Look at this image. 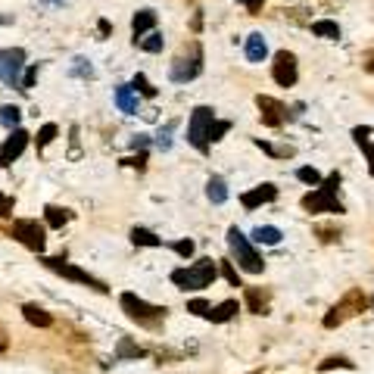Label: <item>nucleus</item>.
<instances>
[{
  "instance_id": "19",
  "label": "nucleus",
  "mask_w": 374,
  "mask_h": 374,
  "mask_svg": "<svg viewBox=\"0 0 374 374\" xmlns=\"http://www.w3.org/2000/svg\"><path fill=\"white\" fill-rule=\"evenodd\" d=\"M237 312H240L237 299H225L222 306H216V309H209V315H206V318H209L212 324H225V322H231V318L237 315Z\"/></svg>"
},
{
  "instance_id": "11",
  "label": "nucleus",
  "mask_w": 374,
  "mask_h": 374,
  "mask_svg": "<svg viewBox=\"0 0 374 374\" xmlns=\"http://www.w3.org/2000/svg\"><path fill=\"white\" fill-rule=\"evenodd\" d=\"M271 75H275V82L280 88H293L297 84V57H293L290 50H278L275 53V63H271Z\"/></svg>"
},
{
  "instance_id": "15",
  "label": "nucleus",
  "mask_w": 374,
  "mask_h": 374,
  "mask_svg": "<svg viewBox=\"0 0 374 374\" xmlns=\"http://www.w3.org/2000/svg\"><path fill=\"white\" fill-rule=\"evenodd\" d=\"M269 299L271 290H259V287H246V309L256 315H269Z\"/></svg>"
},
{
  "instance_id": "21",
  "label": "nucleus",
  "mask_w": 374,
  "mask_h": 374,
  "mask_svg": "<svg viewBox=\"0 0 374 374\" xmlns=\"http://www.w3.org/2000/svg\"><path fill=\"white\" fill-rule=\"evenodd\" d=\"M22 315H25V322L35 324V327H50V324H53L50 312H44L41 306H35V303H25V306H22Z\"/></svg>"
},
{
  "instance_id": "31",
  "label": "nucleus",
  "mask_w": 374,
  "mask_h": 374,
  "mask_svg": "<svg viewBox=\"0 0 374 374\" xmlns=\"http://www.w3.org/2000/svg\"><path fill=\"white\" fill-rule=\"evenodd\" d=\"M222 275H225V280H228L231 287H244V284H240V275H237V269H234L231 259H222Z\"/></svg>"
},
{
  "instance_id": "44",
  "label": "nucleus",
  "mask_w": 374,
  "mask_h": 374,
  "mask_svg": "<svg viewBox=\"0 0 374 374\" xmlns=\"http://www.w3.org/2000/svg\"><path fill=\"white\" fill-rule=\"evenodd\" d=\"M50 3H57V0H50Z\"/></svg>"
},
{
  "instance_id": "33",
  "label": "nucleus",
  "mask_w": 374,
  "mask_h": 374,
  "mask_svg": "<svg viewBox=\"0 0 374 374\" xmlns=\"http://www.w3.org/2000/svg\"><path fill=\"white\" fill-rule=\"evenodd\" d=\"M231 131V122H212V128H209V144H216V140H222V135H228Z\"/></svg>"
},
{
  "instance_id": "1",
  "label": "nucleus",
  "mask_w": 374,
  "mask_h": 374,
  "mask_svg": "<svg viewBox=\"0 0 374 374\" xmlns=\"http://www.w3.org/2000/svg\"><path fill=\"white\" fill-rule=\"evenodd\" d=\"M218 278V262L216 259H200L190 269H175L172 271V284L181 290H206L212 280Z\"/></svg>"
},
{
  "instance_id": "37",
  "label": "nucleus",
  "mask_w": 374,
  "mask_h": 374,
  "mask_svg": "<svg viewBox=\"0 0 374 374\" xmlns=\"http://www.w3.org/2000/svg\"><path fill=\"white\" fill-rule=\"evenodd\" d=\"M172 131H175V122H169L163 131H159V137H156L159 150H169V147H172Z\"/></svg>"
},
{
  "instance_id": "16",
  "label": "nucleus",
  "mask_w": 374,
  "mask_h": 374,
  "mask_svg": "<svg viewBox=\"0 0 374 374\" xmlns=\"http://www.w3.org/2000/svg\"><path fill=\"white\" fill-rule=\"evenodd\" d=\"M352 137H356V144L362 147V153L368 156V172L374 178V144H371V128L368 125H359V128H352Z\"/></svg>"
},
{
  "instance_id": "26",
  "label": "nucleus",
  "mask_w": 374,
  "mask_h": 374,
  "mask_svg": "<svg viewBox=\"0 0 374 374\" xmlns=\"http://www.w3.org/2000/svg\"><path fill=\"white\" fill-rule=\"evenodd\" d=\"M131 240H135V246H165L163 237H156V234L147 228H135L131 231Z\"/></svg>"
},
{
  "instance_id": "17",
  "label": "nucleus",
  "mask_w": 374,
  "mask_h": 374,
  "mask_svg": "<svg viewBox=\"0 0 374 374\" xmlns=\"http://www.w3.org/2000/svg\"><path fill=\"white\" fill-rule=\"evenodd\" d=\"M265 57H269V44H265V38L259 35V31H253V35L246 38V59H250V63H262Z\"/></svg>"
},
{
  "instance_id": "45",
  "label": "nucleus",
  "mask_w": 374,
  "mask_h": 374,
  "mask_svg": "<svg viewBox=\"0 0 374 374\" xmlns=\"http://www.w3.org/2000/svg\"><path fill=\"white\" fill-rule=\"evenodd\" d=\"M240 3H246V0H240Z\"/></svg>"
},
{
  "instance_id": "4",
  "label": "nucleus",
  "mask_w": 374,
  "mask_h": 374,
  "mask_svg": "<svg viewBox=\"0 0 374 374\" xmlns=\"http://www.w3.org/2000/svg\"><path fill=\"white\" fill-rule=\"evenodd\" d=\"M228 250H231V256L237 259V265L244 271H250V275H262V269H265L262 256L253 250L250 237H246L240 228H228Z\"/></svg>"
},
{
  "instance_id": "7",
  "label": "nucleus",
  "mask_w": 374,
  "mask_h": 374,
  "mask_svg": "<svg viewBox=\"0 0 374 374\" xmlns=\"http://www.w3.org/2000/svg\"><path fill=\"white\" fill-rule=\"evenodd\" d=\"M216 122V110L212 106H197L190 116V125H187V140L190 147H197L200 153L209 150V128Z\"/></svg>"
},
{
  "instance_id": "39",
  "label": "nucleus",
  "mask_w": 374,
  "mask_h": 374,
  "mask_svg": "<svg viewBox=\"0 0 374 374\" xmlns=\"http://www.w3.org/2000/svg\"><path fill=\"white\" fill-rule=\"evenodd\" d=\"M13 209H16V200H13V197H3V193H0V216L10 218Z\"/></svg>"
},
{
  "instance_id": "30",
  "label": "nucleus",
  "mask_w": 374,
  "mask_h": 374,
  "mask_svg": "<svg viewBox=\"0 0 374 374\" xmlns=\"http://www.w3.org/2000/svg\"><path fill=\"white\" fill-rule=\"evenodd\" d=\"M331 368H356V362H350V359H343V356H331V359H324L322 365H318V371H331Z\"/></svg>"
},
{
  "instance_id": "14",
  "label": "nucleus",
  "mask_w": 374,
  "mask_h": 374,
  "mask_svg": "<svg viewBox=\"0 0 374 374\" xmlns=\"http://www.w3.org/2000/svg\"><path fill=\"white\" fill-rule=\"evenodd\" d=\"M275 200H278V187L275 184H259L256 190L244 193L240 203H244V209H259L262 203H275Z\"/></svg>"
},
{
  "instance_id": "18",
  "label": "nucleus",
  "mask_w": 374,
  "mask_h": 374,
  "mask_svg": "<svg viewBox=\"0 0 374 374\" xmlns=\"http://www.w3.org/2000/svg\"><path fill=\"white\" fill-rule=\"evenodd\" d=\"M156 25V13L153 10H140V13H135V19H131V31H135V44L140 41V38L147 35V31Z\"/></svg>"
},
{
  "instance_id": "34",
  "label": "nucleus",
  "mask_w": 374,
  "mask_h": 374,
  "mask_svg": "<svg viewBox=\"0 0 374 374\" xmlns=\"http://www.w3.org/2000/svg\"><path fill=\"white\" fill-rule=\"evenodd\" d=\"M169 246L178 253V256H184V259H190L193 250H197V244H193V240H178V244H169Z\"/></svg>"
},
{
  "instance_id": "3",
  "label": "nucleus",
  "mask_w": 374,
  "mask_h": 374,
  "mask_svg": "<svg viewBox=\"0 0 374 374\" xmlns=\"http://www.w3.org/2000/svg\"><path fill=\"white\" fill-rule=\"evenodd\" d=\"M337 187H340V172H334V175H327L322 187L312 193H306L303 197V209L309 212H343V203L337 200Z\"/></svg>"
},
{
  "instance_id": "25",
  "label": "nucleus",
  "mask_w": 374,
  "mask_h": 374,
  "mask_svg": "<svg viewBox=\"0 0 374 374\" xmlns=\"http://www.w3.org/2000/svg\"><path fill=\"white\" fill-rule=\"evenodd\" d=\"M312 35H315V38H327V41H337V38H340V25L331 22V19H318V22H312Z\"/></svg>"
},
{
  "instance_id": "22",
  "label": "nucleus",
  "mask_w": 374,
  "mask_h": 374,
  "mask_svg": "<svg viewBox=\"0 0 374 374\" xmlns=\"http://www.w3.org/2000/svg\"><path fill=\"white\" fill-rule=\"evenodd\" d=\"M206 197H209L216 206H222L225 200H228V184H225V178L212 175V178H209V184H206Z\"/></svg>"
},
{
  "instance_id": "27",
  "label": "nucleus",
  "mask_w": 374,
  "mask_h": 374,
  "mask_svg": "<svg viewBox=\"0 0 374 374\" xmlns=\"http://www.w3.org/2000/svg\"><path fill=\"white\" fill-rule=\"evenodd\" d=\"M19 119H22V110L13 103H6L3 110H0V122L6 125V128H19Z\"/></svg>"
},
{
  "instance_id": "42",
  "label": "nucleus",
  "mask_w": 374,
  "mask_h": 374,
  "mask_svg": "<svg viewBox=\"0 0 374 374\" xmlns=\"http://www.w3.org/2000/svg\"><path fill=\"white\" fill-rule=\"evenodd\" d=\"M122 163H125V165H135V169L144 172V169H147V153H140L137 159H122Z\"/></svg>"
},
{
  "instance_id": "12",
  "label": "nucleus",
  "mask_w": 374,
  "mask_h": 374,
  "mask_svg": "<svg viewBox=\"0 0 374 374\" xmlns=\"http://www.w3.org/2000/svg\"><path fill=\"white\" fill-rule=\"evenodd\" d=\"M256 106H259V119H262V125H269V128H280V125H284L287 106L280 103V100L259 94V97H256Z\"/></svg>"
},
{
  "instance_id": "32",
  "label": "nucleus",
  "mask_w": 374,
  "mask_h": 374,
  "mask_svg": "<svg viewBox=\"0 0 374 374\" xmlns=\"http://www.w3.org/2000/svg\"><path fill=\"white\" fill-rule=\"evenodd\" d=\"M131 88H135L140 97H156V88H153L150 82H147L144 75H135V82H131Z\"/></svg>"
},
{
  "instance_id": "35",
  "label": "nucleus",
  "mask_w": 374,
  "mask_h": 374,
  "mask_svg": "<svg viewBox=\"0 0 374 374\" xmlns=\"http://www.w3.org/2000/svg\"><path fill=\"white\" fill-rule=\"evenodd\" d=\"M147 352L140 346H131V343H122L119 346V359H144Z\"/></svg>"
},
{
  "instance_id": "28",
  "label": "nucleus",
  "mask_w": 374,
  "mask_h": 374,
  "mask_svg": "<svg viewBox=\"0 0 374 374\" xmlns=\"http://www.w3.org/2000/svg\"><path fill=\"white\" fill-rule=\"evenodd\" d=\"M137 44L144 47L147 53H159V50H163V47H165V38L159 35V31H150V35H147V38H140Z\"/></svg>"
},
{
  "instance_id": "8",
  "label": "nucleus",
  "mask_w": 374,
  "mask_h": 374,
  "mask_svg": "<svg viewBox=\"0 0 374 374\" xmlns=\"http://www.w3.org/2000/svg\"><path fill=\"white\" fill-rule=\"evenodd\" d=\"M41 262H44V269L57 271V275H63L66 280H75V284H88L91 290H97V293H106V290H110V287H106L100 278L88 275L84 269H78V265H72V262H63V259H53V256H44Z\"/></svg>"
},
{
  "instance_id": "29",
  "label": "nucleus",
  "mask_w": 374,
  "mask_h": 374,
  "mask_svg": "<svg viewBox=\"0 0 374 374\" xmlns=\"http://www.w3.org/2000/svg\"><path fill=\"white\" fill-rule=\"evenodd\" d=\"M57 135H59V128H57V125H53V122H47L44 125V128L41 131H38V150H44V147H50L53 144V140H57Z\"/></svg>"
},
{
  "instance_id": "46",
  "label": "nucleus",
  "mask_w": 374,
  "mask_h": 374,
  "mask_svg": "<svg viewBox=\"0 0 374 374\" xmlns=\"http://www.w3.org/2000/svg\"><path fill=\"white\" fill-rule=\"evenodd\" d=\"M371 306H374V299H371Z\"/></svg>"
},
{
  "instance_id": "2",
  "label": "nucleus",
  "mask_w": 374,
  "mask_h": 374,
  "mask_svg": "<svg viewBox=\"0 0 374 374\" xmlns=\"http://www.w3.org/2000/svg\"><path fill=\"white\" fill-rule=\"evenodd\" d=\"M122 312L131 318V322H137L140 327H150V331H156L159 324L165 322V306H150L147 299H140L137 293H122Z\"/></svg>"
},
{
  "instance_id": "20",
  "label": "nucleus",
  "mask_w": 374,
  "mask_h": 374,
  "mask_svg": "<svg viewBox=\"0 0 374 374\" xmlns=\"http://www.w3.org/2000/svg\"><path fill=\"white\" fill-rule=\"evenodd\" d=\"M116 106L122 112H128V116H135V112H137V97H135V88H131V84L116 88Z\"/></svg>"
},
{
  "instance_id": "5",
  "label": "nucleus",
  "mask_w": 374,
  "mask_h": 374,
  "mask_svg": "<svg viewBox=\"0 0 374 374\" xmlns=\"http://www.w3.org/2000/svg\"><path fill=\"white\" fill-rule=\"evenodd\" d=\"M6 234H10L13 240H19L22 246H29L31 253H44V246H47V231L38 218H16V222L6 228Z\"/></svg>"
},
{
  "instance_id": "6",
  "label": "nucleus",
  "mask_w": 374,
  "mask_h": 374,
  "mask_svg": "<svg viewBox=\"0 0 374 374\" xmlns=\"http://www.w3.org/2000/svg\"><path fill=\"white\" fill-rule=\"evenodd\" d=\"M365 306H368V299H365L362 290H346V297L340 299L337 306H331V312L324 315V327L334 331V327H340L343 322H350L352 315H359Z\"/></svg>"
},
{
  "instance_id": "10",
  "label": "nucleus",
  "mask_w": 374,
  "mask_h": 374,
  "mask_svg": "<svg viewBox=\"0 0 374 374\" xmlns=\"http://www.w3.org/2000/svg\"><path fill=\"white\" fill-rule=\"evenodd\" d=\"M29 131L25 128H13L10 137L3 140V147H0V169H10L13 163H16L19 156L25 153V147H29Z\"/></svg>"
},
{
  "instance_id": "13",
  "label": "nucleus",
  "mask_w": 374,
  "mask_h": 374,
  "mask_svg": "<svg viewBox=\"0 0 374 374\" xmlns=\"http://www.w3.org/2000/svg\"><path fill=\"white\" fill-rule=\"evenodd\" d=\"M200 53L193 59H184V57H178L175 63H172V69H169V78L172 82H178V84H184V82H193V78L200 75Z\"/></svg>"
},
{
  "instance_id": "24",
  "label": "nucleus",
  "mask_w": 374,
  "mask_h": 374,
  "mask_svg": "<svg viewBox=\"0 0 374 374\" xmlns=\"http://www.w3.org/2000/svg\"><path fill=\"white\" fill-rule=\"evenodd\" d=\"M280 237H284V234H280L275 225H259V228L253 231V240H256V244H265V246H278Z\"/></svg>"
},
{
  "instance_id": "36",
  "label": "nucleus",
  "mask_w": 374,
  "mask_h": 374,
  "mask_svg": "<svg viewBox=\"0 0 374 374\" xmlns=\"http://www.w3.org/2000/svg\"><path fill=\"white\" fill-rule=\"evenodd\" d=\"M297 178H299L303 184H322V175H318L315 169H309V165H306V169H299Z\"/></svg>"
},
{
  "instance_id": "40",
  "label": "nucleus",
  "mask_w": 374,
  "mask_h": 374,
  "mask_svg": "<svg viewBox=\"0 0 374 374\" xmlns=\"http://www.w3.org/2000/svg\"><path fill=\"white\" fill-rule=\"evenodd\" d=\"M315 234L324 240V244H334V240H340V231H334V228H324V225H318Z\"/></svg>"
},
{
  "instance_id": "23",
  "label": "nucleus",
  "mask_w": 374,
  "mask_h": 374,
  "mask_svg": "<svg viewBox=\"0 0 374 374\" xmlns=\"http://www.w3.org/2000/svg\"><path fill=\"white\" fill-rule=\"evenodd\" d=\"M44 218L50 228H63V225L72 222V212L63 209V206H44Z\"/></svg>"
},
{
  "instance_id": "41",
  "label": "nucleus",
  "mask_w": 374,
  "mask_h": 374,
  "mask_svg": "<svg viewBox=\"0 0 374 374\" xmlns=\"http://www.w3.org/2000/svg\"><path fill=\"white\" fill-rule=\"evenodd\" d=\"M35 82H38V66H31V69L22 75V91H31L35 88Z\"/></svg>"
},
{
  "instance_id": "9",
  "label": "nucleus",
  "mask_w": 374,
  "mask_h": 374,
  "mask_svg": "<svg viewBox=\"0 0 374 374\" xmlns=\"http://www.w3.org/2000/svg\"><path fill=\"white\" fill-rule=\"evenodd\" d=\"M22 66H25V50L10 47L0 50V82L10 88H22Z\"/></svg>"
},
{
  "instance_id": "38",
  "label": "nucleus",
  "mask_w": 374,
  "mask_h": 374,
  "mask_svg": "<svg viewBox=\"0 0 374 374\" xmlns=\"http://www.w3.org/2000/svg\"><path fill=\"white\" fill-rule=\"evenodd\" d=\"M187 312H193V315H209V303H206V299H190V303H187Z\"/></svg>"
},
{
  "instance_id": "43",
  "label": "nucleus",
  "mask_w": 374,
  "mask_h": 374,
  "mask_svg": "<svg viewBox=\"0 0 374 374\" xmlns=\"http://www.w3.org/2000/svg\"><path fill=\"white\" fill-rule=\"evenodd\" d=\"M262 3H265V0H246V10H250L253 16H256V13L262 10Z\"/></svg>"
}]
</instances>
